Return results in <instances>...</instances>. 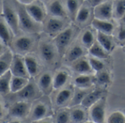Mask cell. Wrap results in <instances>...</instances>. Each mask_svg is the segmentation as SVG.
<instances>
[{
	"label": "cell",
	"mask_w": 125,
	"mask_h": 123,
	"mask_svg": "<svg viewBox=\"0 0 125 123\" xmlns=\"http://www.w3.org/2000/svg\"><path fill=\"white\" fill-rule=\"evenodd\" d=\"M18 21H19V27L24 32L27 33H34L39 31V23L34 21L30 15L26 11L24 8L18 9Z\"/></svg>",
	"instance_id": "1"
},
{
	"label": "cell",
	"mask_w": 125,
	"mask_h": 123,
	"mask_svg": "<svg viewBox=\"0 0 125 123\" xmlns=\"http://www.w3.org/2000/svg\"><path fill=\"white\" fill-rule=\"evenodd\" d=\"M34 45V39L28 35L18 36L12 43V46L15 53L23 56L31 52Z\"/></svg>",
	"instance_id": "2"
},
{
	"label": "cell",
	"mask_w": 125,
	"mask_h": 123,
	"mask_svg": "<svg viewBox=\"0 0 125 123\" xmlns=\"http://www.w3.org/2000/svg\"><path fill=\"white\" fill-rule=\"evenodd\" d=\"M1 12L3 14L4 20L11 29L13 34L17 35L20 29L18 12H16L8 4H4Z\"/></svg>",
	"instance_id": "3"
},
{
	"label": "cell",
	"mask_w": 125,
	"mask_h": 123,
	"mask_svg": "<svg viewBox=\"0 0 125 123\" xmlns=\"http://www.w3.org/2000/svg\"><path fill=\"white\" fill-rule=\"evenodd\" d=\"M31 104L28 101H18L13 103L9 109V115L14 119H22L29 115Z\"/></svg>",
	"instance_id": "4"
},
{
	"label": "cell",
	"mask_w": 125,
	"mask_h": 123,
	"mask_svg": "<svg viewBox=\"0 0 125 123\" xmlns=\"http://www.w3.org/2000/svg\"><path fill=\"white\" fill-rule=\"evenodd\" d=\"M10 71L13 76L26 77L29 78H30L26 67L23 56L16 53L14 54L12 56Z\"/></svg>",
	"instance_id": "5"
},
{
	"label": "cell",
	"mask_w": 125,
	"mask_h": 123,
	"mask_svg": "<svg viewBox=\"0 0 125 123\" xmlns=\"http://www.w3.org/2000/svg\"><path fill=\"white\" fill-rule=\"evenodd\" d=\"M94 16L96 18L109 21L114 15V3L107 0L94 6Z\"/></svg>",
	"instance_id": "6"
},
{
	"label": "cell",
	"mask_w": 125,
	"mask_h": 123,
	"mask_svg": "<svg viewBox=\"0 0 125 123\" xmlns=\"http://www.w3.org/2000/svg\"><path fill=\"white\" fill-rule=\"evenodd\" d=\"M73 35V31L71 28H67L63 31H61L55 38V43L58 51L59 53L63 52L65 48L70 44Z\"/></svg>",
	"instance_id": "7"
},
{
	"label": "cell",
	"mask_w": 125,
	"mask_h": 123,
	"mask_svg": "<svg viewBox=\"0 0 125 123\" xmlns=\"http://www.w3.org/2000/svg\"><path fill=\"white\" fill-rule=\"evenodd\" d=\"M25 9L27 13L34 21L39 23H42L44 22L46 16V12L41 5L33 2L30 4L26 5Z\"/></svg>",
	"instance_id": "8"
},
{
	"label": "cell",
	"mask_w": 125,
	"mask_h": 123,
	"mask_svg": "<svg viewBox=\"0 0 125 123\" xmlns=\"http://www.w3.org/2000/svg\"><path fill=\"white\" fill-rule=\"evenodd\" d=\"M90 117L94 123H101L105 122V110L104 101L101 99L99 100L90 108Z\"/></svg>",
	"instance_id": "9"
},
{
	"label": "cell",
	"mask_w": 125,
	"mask_h": 123,
	"mask_svg": "<svg viewBox=\"0 0 125 123\" xmlns=\"http://www.w3.org/2000/svg\"><path fill=\"white\" fill-rule=\"evenodd\" d=\"M38 87L30 82L21 91L15 93L20 98V101H29L35 98L38 95Z\"/></svg>",
	"instance_id": "10"
},
{
	"label": "cell",
	"mask_w": 125,
	"mask_h": 123,
	"mask_svg": "<svg viewBox=\"0 0 125 123\" xmlns=\"http://www.w3.org/2000/svg\"><path fill=\"white\" fill-rule=\"evenodd\" d=\"M23 57H24L26 67L29 77L32 78L36 76L40 71V65L38 61L34 56L31 55H29V54L24 55Z\"/></svg>",
	"instance_id": "11"
},
{
	"label": "cell",
	"mask_w": 125,
	"mask_h": 123,
	"mask_svg": "<svg viewBox=\"0 0 125 123\" xmlns=\"http://www.w3.org/2000/svg\"><path fill=\"white\" fill-rule=\"evenodd\" d=\"M64 28V22L61 18L52 17L46 23L45 31L50 34L59 33Z\"/></svg>",
	"instance_id": "12"
},
{
	"label": "cell",
	"mask_w": 125,
	"mask_h": 123,
	"mask_svg": "<svg viewBox=\"0 0 125 123\" xmlns=\"http://www.w3.org/2000/svg\"><path fill=\"white\" fill-rule=\"evenodd\" d=\"M92 26L97 31L108 35L111 34L114 31V25L107 20H102L94 18L92 21Z\"/></svg>",
	"instance_id": "13"
},
{
	"label": "cell",
	"mask_w": 125,
	"mask_h": 123,
	"mask_svg": "<svg viewBox=\"0 0 125 123\" xmlns=\"http://www.w3.org/2000/svg\"><path fill=\"white\" fill-rule=\"evenodd\" d=\"M29 114L33 122L40 121L45 118V117L47 116L48 108L45 103H37L33 108H31Z\"/></svg>",
	"instance_id": "14"
},
{
	"label": "cell",
	"mask_w": 125,
	"mask_h": 123,
	"mask_svg": "<svg viewBox=\"0 0 125 123\" xmlns=\"http://www.w3.org/2000/svg\"><path fill=\"white\" fill-rule=\"evenodd\" d=\"M29 83V78L12 75L10 79V92L15 94L23 89Z\"/></svg>",
	"instance_id": "15"
},
{
	"label": "cell",
	"mask_w": 125,
	"mask_h": 123,
	"mask_svg": "<svg viewBox=\"0 0 125 123\" xmlns=\"http://www.w3.org/2000/svg\"><path fill=\"white\" fill-rule=\"evenodd\" d=\"M40 54L43 61L45 62H51L55 58V51L51 44L48 43H42L39 48Z\"/></svg>",
	"instance_id": "16"
},
{
	"label": "cell",
	"mask_w": 125,
	"mask_h": 123,
	"mask_svg": "<svg viewBox=\"0 0 125 123\" xmlns=\"http://www.w3.org/2000/svg\"><path fill=\"white\" fill-rule=\"evenodd\" d=\"M12 30L4 20H0V40L6 45L9 46L12 43ZM13 34V33H12Z\"/></svg>",
	"instance_id": "17"
},
{
	"label": "cell",
	"mask_w": 125,
	"mask_h": 123,
	"mask_svg": "<svg viewBox=\"0 0 125 123\" xmlns=\"http://www.w3.org/2000/svg\"><path fill=\"white\" fill-rule=\"evenodd\" d=\"M12 56L13 54L10 51H4L0 55V77L10 71Z\"/></svg>",
	"instance_id": "18"
},
{
	"label": "cell",
	"mask_w": 125,
	"mask_h": 123,
	"mask_svg": "<svg viewBox=\"0 0 125 123\" xmlns=\"http://www.w3.org/2000/svg\"><path fill=\"white\" fill-rule=\"evenodd\" d=\"M37 87L40 90L47 93L53 87V78L49 73H44L38 79Z\"/></svg>",
	"instance_id": "19"
},
{
	"label": "cell",
	"mask_w": 125,
	"mask_h": 123,
	"mask_svg": "<svg viewBox=\"0 0 125 123\" xmlns=\"http://www.w3.org/2000/svg\"><path fill=\"white\" fill-rule=\"evenodd\" d=\"M102 91L97 89L87 93V95L83 98L81 105L84 108H91L94 103H96L102 98Z\"/></svg>",
	"instance_id": "20"
},
{
	"label": "cell",
	"mask_w": 125,
	"mask_h": 123,
	"mask_svg": "<svg viewBox=\"0 0 125 123\" xmlns=\"http://www.w3.org/2000/svg\"><path fill=\"white\" fill-rule=\"evenodd\" d=\"M48 10L50 14L53 17L64 18L66 15L65 10L60 0H53L49 5Z\"/></svg>",
	"instance_id": "21"
},
{
	"label": "cell",
	"mask_w": 125,
	"mask_h": 123,
	"mask_svg": "<svg viewBox=\"0 0 125 123\" xmlns=\"http://www.w3.org/2000/svg\"><path fill=\"white\" fill-rule=\"evenodd\" d=\"M97 43L107 51L110 52L114 48V44L111 38L109 37V35L100 32H97Z\"/></svg>",
	"instance_id": "22"
},
{
	"label": "cell",
	"mask_w": 125,
	"mask_h": 123,
	"mask_svg": "<svg viewBox=\"0 0 125 123\" xmlns=\"http://www.w3.org/2000/svg\"><path fill=\"white\" fill-rule=\"evenodd\" d=\"M68 73L65 71L61 70L56 73L53 78V88L55 89H59L65 85L68 80Z\"/></svg>",
	"instance_id": "23"
},
{
	"label": "cell",
	"mask_w": 125,
	"mask_h": 123,
	"mask_svg": "<svg viewBox=\"0 0 125 123\" xmlns=\"http://www.w3.org/2000/svg\"><path fill=\"white\" fill-rule=\"evenodd\" d=\"M12 74L8 71L0 77V95H7L10 92V79Z\"/></svg>",
	"instance_id": "24"
},
{
	"label": "cell",
	"mask_w": 125,
	"mask_h": 123,
	"mask_svg": "<svg viewBox=\"0 0 125 123\" xmlns=\"http://www.w3.org/2000/svg\"><path fill=\"white\" fill-rule=\"evenodd\" d=\"M89 54L93 57L100 59H105L108 58V52L98 43H94L89 48Z\"/></svg>",
	"instance_id": "25"
},
{
	"label": "cell",
	"mask_w": 125,
	"mask_h": 123,
	"mask_svg": "<svg viewBox=\"0 0 125 123\" xmlns=\"http://www.w3.org/2000/svg\"><path fill=\"white\" fill-rule=\"evenodd\" d=\"M72 96V91L70 89H62L56 97V104L57 106H62L69 101Z\"/></svg>",
	"instance_id": "26"
},
{
	"label": "cell",
	"mask_w": 125,
	"mask_h": 123,
	"mask_svg": "<svg viewBox=\"0 0 125 123\" xmlns=\"http://www.w3.org/2000/svg\"><path fill=\"white\" fill-rule=\"evenodd\" d=\"M74 69L77 73L80 74H86L91 73L92 70L89 62L85 59L78 61L74 65Z\"/></svg>",
	"instance_id": "27"
},
{
	"label": "cell",
	"mask_w": 125,
	"mask_h": 123,
	"mask_svg": "<svg viewBox=\"0 0 125 123\" xmlns=\"http://www.w3.org/2000/svg\"><path fill=\"white\" fill-rule=\"evenodd\" d=\"M84 54V51L83 48L80 45H75L69 52L67 56V59L69 62H75L82 57Z\"/></svg>",
	"instance_id": "28"
},
{
	"label": "cell",
	"mask_w": 125,
	"mask_h": 123,
	"mask_svg": "<svg viewBox=\"0 0 125 123\" xmlns=\"http://www.w3.org/2000/svg\"><path fill=\"white\" fill-rule=\"evenodd\" d=\"M90 16V10L86 6L80 7L76 15L75 20L78 23H84L86 22Z\"/></svg>",
	"instance_id": "29"
},
{
	"label": "cell",
	"mask_w": 125,
	"mask_h": 123,
	"mask_svg": "<svg viewBox=\"0 0 125 123\" xmlns=\"http://www.w3.org/2000/svg\"><path fill=\"white\" fill-rule=\"evenodd\" d=\"M66 5L70 15L75 18V15L80 8L79 0H67Z\"/></svg>",
	"instance_id": "30"
},
{
	"label": "cell",
	"mask_w": 125,
	"mask_h": 123,
	"mask_svg": "<svg viewBox=\"0 0 125 123\" xmlns=\"http://www.w3.org/2000/svg\"><path fill=\"white\" fill-rule=\"evenodd\" d=\"M108 123H125V114L119 111L112 112L108 118Z\"/></svg>",
	"instance_id": "31"
},
{
	"label": "cell",
	"mask_w": 125,
	"mask_h": 123,
	"mask_svg": "<svg viewBox=\"0 0 125 123\" xmlns=\"http://www.w3.org/2000/svg\"><path fill=\"white\" fill-rule=\"evenodd\" d=\"M92 82V78L90 76L86 74H81V76H78L75 79V83L77 86L83 87H87Z\"/></svg>",
	"instance_id": "32"
},
{
	"label": "cell",
	"mask_w": 125,
	"mask_h": 123,
	"mask_svg": "<svg viewBox=\"0 0 125 123\" xmlns=\"http://www.w3.org/2000/svg\"><path fill=\"white\" fill-rule=\"evenodd\" d=\"M81 42L84 46L89 48L94 43V37L93 32L91 30H86L82 36Z\"/></svg>",
	"instance_id": "33"
},
{
	"label": "cell",
	"mask_w": 125,
	"mask_h": 123,
	"mask_svg": "<svg viewBox=\"0 0 125 123\" xmlns=\"http://www.w3.org/2000/svg\"><path fill=\"white\" fill-rule=\"evenodd\" d=\"M87 95V92L84 90H79L77 91L75 94L73 98H72V101L70 102V106H75L77 105L81 104L83 98H85V96Z\"/></svg>",
	"instance_id": "34"
},
{
	"label": "cell",
	"mask_w": 125,
	"mask_h": 123,
	"mask_svg": "<svg viewBox=\"0 0 125 123\" xmlns=\"http://www.w3.org/2000/svg\"><path fill=\"white\" fill-rule=\"evenodd\" d=\"M70 119L73 122L81 123L85 120V113L81 109H74L70 114Z\"/></svg>",
	"instance_id": "35"
},
{
	"label": "cell",
	"mask_w": 125,
	"mask_h": 123,
	"mask_svg": "<svg viewBox=\"0 0 125 123\" xmlns=\"http://www.w3.org/2000/svg\"><path fill=\"white\" fill-rule=\"evenodd\" d=\"M89 62L90 63L92 70H94L96 72H100L104 69V63L100 59L93 57L91 58Z\"/></svg>",
	"instance_id": "36"
},
{
	"label": "cell",
	"mask_w": 125,
	"mask_h": 123,
	"mask_svg": "<svg viewBox=\"0 0 125 123\" xmlns=\"http://www.w3.org/2000/svg\"><path fill=\"white\" fill-rule=\"evenodd\" d=\"M125 14V0H119L115 5V15L122 18Z\"/></svg>",
	"instance_id": "37"
},
{
	"label": "cell",
	"mask_w": 125,
	"mask_h": 123,
	"mask_svg": "<svg viewBox=\"0 0 125 123\" xmlns=\"http://www.w3.org/2000/svg\"><path fill=\"white\" fill-rule=\"evenodd\" d=\"M56 123H68L70 119V114L68 112L62 111L59 112L56 116Z\"/></svg>",
	"instance_id": "38"
},
{
	"label": "cell",
	"mask_w": 125,
	"mask_h": 123,
	"mask_svg": "<svg viewBox=\"0 0 125 123\" xmlns=\"http://www.w3.org/2000/svg\"><path fill=\"white\" fill-rule=\"evenodd\" d=\"M97 81L100 84H107L110 82V76L107 72H102L100 71V73L98 74L97 76Z\"/></svg>",
	"instance_id": "39"
},
{
	"label": "cell",
	"mask_w": 125,
	"mask_h": 123,
	"mask_svg": "<svg viewBox=\"0 0 125 123\" xmlns=\"http://www.w3.org/2000/svg\"><path fill=\"white\" fill-rule=\"evenodd\" d=\"M118 38H119L120 40H125V28H124V29H121V31L119 32Z\"/></svg>",
	"instance_id": "40"
},
{
	"label": "cell",
	"mask_w": 125,
	"mask_h": 123,
	"mask_svg": "<svg viewBox=\"0 0 125 123\" xmlns=\"http://www.w3.org/2000/svg\"><path fill=\"white\" fill-rule=\"evenodd\" d=\"M20 4L23 5H28L35 1V0H17Z\"/></svg>",
	"instance_id": "41"
},
{
	"label": "cell",
	"mask_w": 125,
	"mask_h": 123,
	"mask_svg": "<svg viewBox=\"0 0 125 123\" xmlns=\"http://www.w3.org/2000/svg\"><path fill=\"white\" fill-rule=\"evenodd\" d=\"M107 1V0H92V4H93L94 6L97 5V4H100V3H102V2H104V1Z\"/></svg>",
	"instance_id": "42"
},
{
	"label": "cell",
	"mask_w": 125,
	"mask_h": 123,
	"mask_svg": "<svg viewBox=\"0 0 125 123\" xmlns=\"http://www.w3.org/2000/svg\"><path fill=\"white\" fill-rule=\"evenodd\" d=\"M4 45H5L0 40V55H1V54L5 51H4Z\"/></svg>",
	"instance_id": "43"
},
{
	"label": "cell",
	"mask_w": 125,
	"mask_h": 123,
	"mask_svg": "<svg viewBox=\"0 0 125 123\" xmlns=\"http://www.w3.org/2000/svg\"><path fill=\"white\" fill-rule=\"evenodd\" d=\"M2 114V105H1V103L0 101V117Z\"/></svg>",
	"instance_id": "44"
},
{
	"label": "cell",
	"mask_w": 125,
	"mask_h": 123,
	"mask_svg": "<svg viewBox=\"0 0 125 123\" xmlns=\"http://www.w3.org/2000/svg\"><path fill=\"white\" fill-rule=\"evenodd\" d=\"M122 21H123V23H124L125 24V14L124 15V16L122 18Z\"/></svg>",
	"instance_id": "45"
},
{
	"label": "cell",
	"mask_w": 125,
	"mask_h": 123,
	"mask_svg": "<svg viewBox=\"0 0 125 123\" xmlns=\"http://www.w3.org/2000/svg\"><path fill=\"white\" fill-rule=\"evenodd\" d=\"M44 1H47V2H48V1H51V0H44Z\"/></svg>",
	"instance_id": "46"
},
{
	"label": "cell",
	"mask_w": 125,
	"mask_h": 123,
	"mask_svg": "<svg viewBox=\"0 0 125 123\" xmlns=\"http://www.w3.org/2000/svg\"><path fill=\"white\" fill-rule=\"evenodd\" d=\"M1 11H2V9L1 10V7H0V15H1Z\"/></svg>",
	"instance_id": "47"
}]
</instances>
